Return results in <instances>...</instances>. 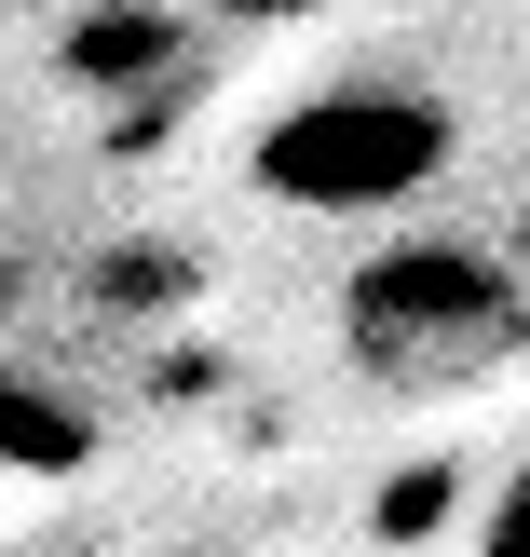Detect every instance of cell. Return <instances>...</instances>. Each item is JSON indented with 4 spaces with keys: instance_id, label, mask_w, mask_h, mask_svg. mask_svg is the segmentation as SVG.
I'll list each match as a JSON object with an SVG mask.
<instances>
[{
    "instance_id": "3",
    "label": "cell",
    "mask_w": 530,
    "mask_h": 557,
    "mask_svg": "<svg viewBox=\"0 0 530 557\" xmlns=\"http://www.w3.org/2000/svg\"><path fill=\"white\" fill-rule=\"evenodd\" d=\"M82 449H96V435H82V408H69V395H41V381H0V462H14V476H69Z\"/></svg>"
},
{
    "instance_id": "2",
    "label": "cell",
    "mask_w": 530,
    "mask_h": 557,
    "mask_svg": "<svg viewBox=\"0 0 530 557\" xmlns=\"http://www.w3.org/2000/svg\"><path fill=\"white\" fill-rule=\"evenodd\" d=\"M449 163V109L408 96V82H341V96H299L259 136V190L272 205H326V218H381Z\"/></svg>"
},
{
    "instance_id": "4",
    "label": "cell",
    "mask_w": 530,
    "mask_h": 557,
    "mask_svg": "<svg viewBox=\"0 0 530 557\" xmlns=\"http://www.w3.org/2000/svg\"><path fill=\"white\" fill-rule=\"evenodd\" d=\"M477 557H530V462L504 476V504H490V544H477Z\"/></svg>"
},
{
    "instance_id": "1",
    "label": "cell",
    "mask_w": 530,
    "mask_h": 557,
    "mask_svg": "<svg viewBox=\"0 0 530 557\" xmlns=\"http://www.w3.org/2000/svg\"><path fill=\"white\" fill-rule=\"evenodd\" d=\"M341 354L408 408H463L530 354V272L463 232H408L341 286Z\"/></svg>"
}]
</instances>
